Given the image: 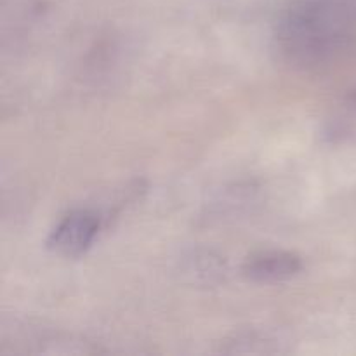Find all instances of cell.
<instances>
[{
    "instance_id": "6da1fadb",
    "label": "cell",
    "mask_w": 356,
    "mask_h": 356,
    "mask_svg": "<svg viewBox=\"0 0 356 356\" xmlns=\"http://www.w3.org/2000/svg\"><path fill=\"white\" fill-rule=\"evenodd\" d=\"M99 228L101 219L96 212L76 209L54 226L47 238V247L61 257H80L96 242Z\"/></svg>"
},
{
    "instance_id": "7a4b0ae2",
    "label": "cell",
    "mask_w": 356,
    "mask_h": 356,
    "mask_svg": "<svg viewBox=\"0 0 356 356\" xmlns=\"http://www.w3.org/2000/svg\"><path fill=\"white\" fill-rule=\"evenodd\" d=\"M302 268V257L291 250H259L243 261L242 273L256 284H280L298 277Z\"/></svg>"
},
{
    "instance_id": "3957f363",
    "label": "cell",
    "mask_w": 356,
    "mask_h": 356,
    "mask_svg": "<svg viewBox=\"0 0 356 356\" xmlns=\"http://www.w3.org/2000/svg\"><path fill=\"white\" fill-rule=\"evenodd\" d=\"M323 141L329 145H348L356 141V89L350 90L325 118Z\"/></svg>"
}]
</instances>
